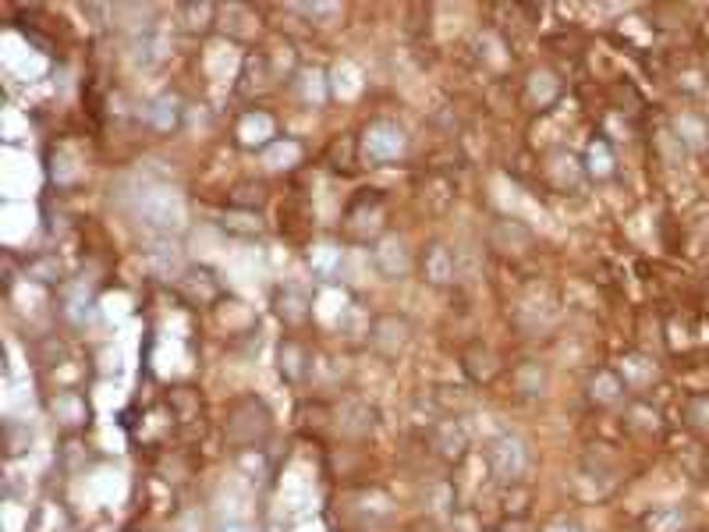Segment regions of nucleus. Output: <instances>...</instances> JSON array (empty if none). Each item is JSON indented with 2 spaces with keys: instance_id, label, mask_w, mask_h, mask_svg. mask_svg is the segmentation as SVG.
<instances>
[{
  "instance_id": "f03ea898",
  "label": "nucleus",
  "mask_w": 709,
  "mask_h": 532,
  "mask_svg": "<svg viewBox=\"0 0 709 532\" xmlns=\"http://www.w3.org/2000/svg\"><path fill=\"white\" fill-rule=\"evenodd\" d=\"M405 128L394 125V121H373L362 135V146L373 160H394L405 153Z\"/></svg>"
},
{
  "instance_id": "7ed1b4c3",
  "label": "nucleus",
  "mask_w": 709,
  "mask_h": 532,
  "mask_svg": "<svg viewBox=\"0 0 709 532\" xmlns=\"http://www.w3.org/2000/svg\"><path fill=\"white\" fill-rule=\"evenodd\" d=\"M490 458H493V469H497L500 476H518L525 465V454H522V447H518V440H497Z\"/></svg>"
},
{
  "instance_id": "39448f33",
  "label": "nucleus",
  "mask_w": 709,
  "mask_h": 532,
  "mask_svg": "<svg viewBox=\"0 0 709 532\" xmlns=\"http://www.w3.org/2000/svg\"><path fill=\"white\" fill-rule=\"evenodd\" d=\"M220 532H252V529H245V525H224Z\"/></svg>"
},
{
  "instance_id": "20e7f679",
  "label": "nucleus",
  "mask_w": 709,
  "mask_h": 532,
  "mask_svg": "<svg viewBox=\"0 0 709 532\" xmlns=\"http://www.w3.org/2000/svg\"><path fill=\"white\" fill-rule=\"evenodd\" d=\"M302 15H337V4H298Z\"/></svg>"
},
{
  "instance_id": "f257e3e1",
  "label": "nucleus",
  "mask_w": 709,
  "mask_h": 532,
  "mask_svg": "<svg viewBox=\"0 0 709 532\" xmlns=\"http://www.w3.org/2000/svg\"><path fill=\"white\" fill-rule=\"evenodd\" d=\"M139 217L156 231H178L185 224V199L174 188H146L139 196Z\"/></svg>"
}]
</instances>
